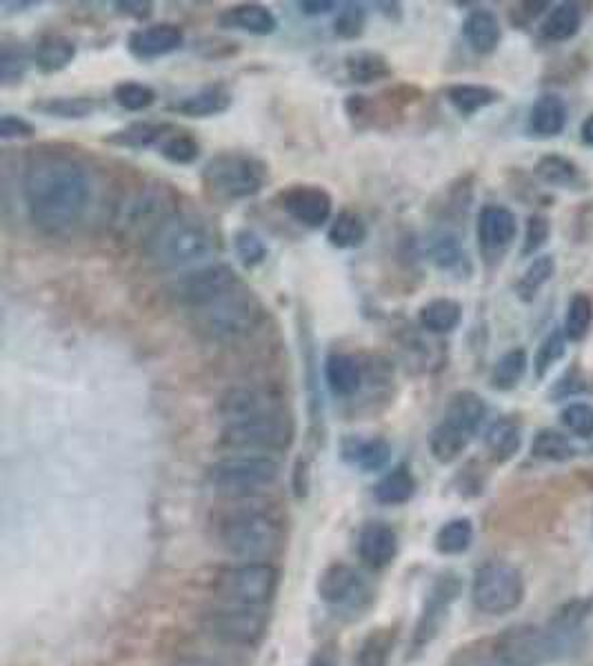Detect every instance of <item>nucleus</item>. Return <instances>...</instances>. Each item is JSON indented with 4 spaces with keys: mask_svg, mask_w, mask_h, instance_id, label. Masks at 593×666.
I'll use <instances>...</instances> for the list:
<instances>
[{
    "mask_svg": "<svg viewBox=\"0 0 593 666\" xmlns=\"http://www.w3.org/2000/svg\"><path fill=\"white\" fill-rule=\"evenodd\" d=\"M91 178L74 156L47 151L34 156L23 173V201L30 223L45 236L71 234L91 205Z\"/></svg>",
    "mask_w": 593,
    "mask_h": 666,
    "instance_id": "obj_1",
    "label": "nucleus"
},
{
    "mask_svg": "<svg viewBox=\"0 0 593 666\" xmlns=\"http://www.w3.org/2000/svg\"><path fill=\"white\" fill-rule=\"evenodd\" d=\"M219 247V234L208 218L178 212L149 236L145 253L163 269H182L212 258Z\"/></svg>",
    "mask_w": 593,
    "mask_h": 666,
    "instance_id": "obj_2",
    "label": "nucleus"
},
{
    "mask_svg": "<svg viewBox=\"0 0 593 666\" xmlns=\"http://www.w3.org/2000/svg\"><path fill=\"white\" fill-rule=\"evenodd\" d=\"M201 182L216 203L249 201L269 182V165L251 151H219L203 167Z\"/></svg>",
    "mask_w": 593,
    "mask_h": 666,
    "instance_id": "obj_3",
    "label": "nucleus"
},
{
    "mask_svg": "<svg viewBox=\"0 0 593 666\" xmlns=\"http://www.w3.org/2000/svg\"><path fill=\"white\" fill-rule=\"evenodd\" d=\"M282 538V524L271 509L240 505L227 511L219 522L223 549L243 562H262L271 555Z\"/></svg>",
    "mask_w": 593,
    "mask_h": 666,
    "instance_id": "obj_4",
    "label": "nucleus"
},
{
    "mask_svg": "<svg viewBox=\"0 0 593 666\" xmlns=\"http://www.w3.org/2000/svg\"><path fill=\"white\" fill-rule=\"evenodd\" d=\"M280 462L265 453H230L208 469L216 494L230 500H251L280 478Z\"/></svg>",
    "mask_w": 593,
    "mask_h": 666,
    "instance_id": "obj_5",
    "label": "nucleus"
},
{
    "mask_svg": "<svg viewBox=\"0 0 593 666\" xmlns=\"http://www.w3.org/2000/svg\"><path fill=\"white\" fill-rule=\"evenodd\" d=\"M295 440V420L287 407L256 414L236 422H225L221 447L232 453H282Z\"/></svg>",
    "mask_w": 593,
    "mask_h": 666,
    "instance_id": "obj_6",
    "label": "nucleus"
},
{
    "mask_svg": "<svg viewBox=\"0 0 593 666\" xmlns=\"http://www.w3.org/2000/svg\"><path fill=\"white\" fill-rule=\"evenodd\" d=\"M265 323V307L247 287L221 298L219 303L195 312V327L210 340L234 345L249 338Z\"/></svg>",
    "mask_w": 593,
    "mask_h": 666,
    "instance_id": "obj_7",
    "label": "nucleus"
},
{
    "mask_svg": "<svg viewBox=\"0 0 593 666\" xmlns=\"http://www.w3.org/2000/svg\"><path fill=\"white\" fill-rule=\"evenodd\" d=\"M486 418V405L475 392H458L449 398L443 420L429 433V451L436 462L449 464L462 455Z\"/></svg>",
    "mask_w": 593,
    "mask_h": 666,
    "instance_id": "obj_8",
    "label": "nucleus"
},
{
    "mask_svg": "<svg viewBox=\"0 0 593 666\" xmlns=\"http://www.w3.org/2000/svg\"><path fill=\"white\" fill-rule=\"evenodd\" d=\"M280 574L269 562H240L221 568L214 576L212 591L219 602L265 607L278 594Z\"/></svg>",
    "mask_w": 593,
    "mask_h": 666,
    "instance_id": "obj_9",
    "label": "nucleus"
},
{
    "mask_svg": "<svg viewBox=\"0 0 593 666\" xmlns=\"http://www.w3.org/2000/svg\"><path fill=\"white\" fill-rule=\"evenodd\" d=\"M240 287H245V284L232 264L214 262L174 278L167 284V296L176 305L195 314Z\"/></svg>",
    "mask_w": 593,
    "mask_h": 666,
    "instance_id": "obj_10",
    "label": "nucleus"
},
{
    "mask_svg": "<svg viewBox=\"0 0 593 666\" xmlns=\"http://www.w3.org/2000/svg\"><path fill=\"white\" fill-rule=\"evenodd\" d=\"M525 583L521 571L507 562L482 564L471 583V600L480 613L505 616L523 605Z\"/></svg>",
    "mask_w": 593,
    "mask_h": 666,
    "instance_id": "obj_11",
    "label": "nucleus"
},
{
    "mask_svg": "<svg viewBox=\"0 0 593 666\" xmlns=\"http://www.w3.org/2000/svg\"><path fill=\"white\" fill-rule=\"evenodd\" d=\"M325 383L334 398L351 400L365 392L369 383L391 377L393 366L380 355H358L351 351H332L325 358Z\"/></svg>",
    "mask_w": 593,
    "mask_h": 666,
    "instance_id": "obj_12",
    "label": "nucleus"
},
{
    "mask_svg": "<svg viewBox=\"0 0 593 666\" xmlns=\"http://www.w3.org/2000/svg\"><path fill=\"white\" fill-rule=\"evenodd\" d=\"M503 666H545L564 651L549 629L536 624H514L491 644Z\"/></svg>",
    "mask_w": 593,
    "mask_h": 666,
    "instance_id": "obj_13",
    "label": "nucleus"
},
{
    "mask_svg": "<svg viewBox=\"0 0 593 666\" xmlns=\"http://www.w3.org/2000/svg\"><path fill=\"white\" fill-rule=\"evenodd\" d=\"M203 629L219 642L234 646H256L267 631L265 607H243L219 602L203 613Z\"/></svg>",
    "mask_w": 593,
    "mask_h": 666,
    "instance_id": "obj_14",
    "label": "nucleus"
},
{
    "mask_svg": "<svg viewBox=\"0 0 593 666\" xmlns=\"http://www.w3.org/2000/svg\"><path fill=\"white\" fill-rule=\"evenodd\" d=\"M178 212V199L167 184H149L123 203L116 223L125 234L143 236L147 242L149 236Z\"/></svg>",
    "mask_w": 593,
    "mask_h": 666,
    "instance_id": "obj_15",
    "label": "nucleus"
},
{
    "mask_svg": "<svg viewBox=\"0 0 593 666\" xmlns=\"http://www.w3.org/2000/svg\"><path fill=\"white\" fill-rule=\"evenodd\" d=\"M318 596L327 607L354 613L369 607L371 587L351 564L334 562L323 571L318 580Z\"/></svg>",
    "mask_w": 593,
    "mask_h": 666,
    "instance_id": "obj_16",
    "label": "nucleus"
},
{
    "mask_svg": "<svg viewBox=\"0 0 593 666\" xmlns=\"http://www.w3.org/2000/svg\"><path fill=\"white\" fill-rule=\"evenodd\" d=\"M280 210L299 225L321 229L332 223L334 199L321 184H291L278 194Z\"/></svg>",
    "mask_w": 593,
    "mask_h": 666,
    "instance_id": "obj_17",
    "label": "nucleus"
},
{
    "mask_svg": "<svg viewBox=\"0 0 593 666\" xmlns=\"http://www.w3.org/2000/svg\"><path fill=\"white\" fill-rule=\"evenodd\" d=\"M462 591V585L460 580L454 576V574H447V576H440L429 596H427V602H425V609L418 618V624H416V631H414V640H412V648L414 651H423L440 631L451 605L458 600Z\"/></svg>",
    "mask_w": 593,
    "mask_h": 666,
    "instance_id": "obj_18",
    "label": "nucleus"
},
{
    "mask_svg": "<svg viewBox=\"0 0 593 666\" xmlns=\"http://www.w3.org/2000/svg\"><path fill=\"white\" fill-rule=\"evenodd\" d=\"M475 234L482 256L501 260L518 236V221L514 212L503 205H484L478 214Z\"/></svg>",
    "mask_w": 593,
    "mask_h": 666,
    "instance_id": "obj_19",
    "label": "nucleus"
},
{
    "mask_svg": "<svg viewBox=\"0 0 593 666\" xmlns=\"http://www.w3.org/2000/svg\"><path fill=\"white\" fill-rule=\"evenodd\" d=\"M278 407H284V400L276 390L260 385H238L221 396L219 414L223 422H236Z\"/></svg>",
    "mask_w": 593,
    "mask_h": 666,
    "instance_id": "obj_20",
    "label": "nucleus"
},
{
    "mask_svg": "<svg viewBox=\"0 0 593 666\" xmlns=\"http://www.w3.org/2000/svg\"><path fill=\"white\" fill-rule=\"evenodd\" d=\"M184 45V30L176 23H156L134 30L127 38V49L138 60H156L178 52Z\"/></svg>",
    "mask_w": 593,
    "mask_h": 666,
    "instance_id": "obj_21",
    "label": "nucleus"
},
{
    "mask_svg": "<svg viewBox=\"0 0 593 666\" xmlns=\"http://www.w3.org/2000/svg\"><path fill=\"white\" fill-rule=\"evenodd\" d=\"M234 103V93L225 82H210L169 105V112L187 118H214L225 114Z\"/></svg>",
    "mask_w": 593,
    "mask_h": 666,
    "instance_id": "obj_22",
    "label": "nucleus"
},
{
    "mask_svg": "<svg viewBox=\"0 0 593 666\" xmlns=\"http://www.w3.org/2000/svg\"><path fill=\"white\" fill-rule=\"evenodd\" d=\"M399 553V535L384 522H369L358 535V557L365 566L387 568Z\"/></svg>",
    "mask_w": 593,
    "mask_h": 666,
    "instance_id": "obj_23",
    "label": "nucleus"
},
{
    "mask_svg": "<svg viewBox=\"0 0 593 666\" xmlns=\"http://www.w3.org/2000/svg\"><path fill=\"white\" fill-rule=\"evenodd\" d=\"M340 455L347 464L360 469L362 473L382 471L391 460V444L384 438H362L347 436L340 442Z\"/></svg>",
    "mask_w": 593,
    "mask_h": 666,
    "instance_id": "obj_24",
    "label": "nucleus"
},
{
    "mask_svg": "<svg viewBox=\"0 0 593 666\" xmlns=\"http://www.w3.org/2000/svg\"><path fill=\"white\" fill-rule=\"evenodd\" d=\"M219 25L223 30H236L251 36H271L278 30L276 14L260 3H240L227 8L219 16Z\"/></svg>",
    "mask_w": 593,
    "mask_h": 666,
    "instance_id": "obj_25",
    "label": "nucleus"
},
{
    "mask_svg": "<svg viewBox=\"0 0 593 666\" xmlns=\"http://www.w3.org/2000/svg\"><path fill=\"white\" fill-rule=\"evenodd\" d=\"M462 36L467 45L480 54L489 56L499 49L503 41V27L499 16L489 10H473L462 23Z\"/></svg>",
    "mask_w": 593,
    "mask_h": 666,
    "instance_id": "obj_26",
    "label": "nucleus"
},
{
    "mask_svg": "<svg viewBox=\"0 0 593 666\" xmlns=\"http://www.w3.org/2000/svg\"><path fill=\"white\" fill-rule=\"evenodd\" d=\"M345 74L354 84H376L393 76V67L384 54L358 49L345 56Z\"/></svg>",
    "mask_w": 593,
    "mask_h": 666,
    "instance_id": "obj_27",
    "label": "nucleus"
},
{
    "mask_svg": "<svg viewBox=\"0 0 593 666\" xmlns=\"http://www.w3.org/2000/svg\"><path fill=\"white\" fill-rule=\"evenodd\" d=\"M416 489H418V483L414 478L412 469L407 464H399L378 481V485L373 487V498L380 505L399 507V505L410 503L416 496Z\"/></svg>",
    "mask_w": 593,
    "mask_h": 666,
    "instance_id": "obj_28",
    "label": "nucleus"
},
{
    "mask_svg": "<svg viewBox=\"0 0 593 666\" xmlns=\"http://www.w3.org/2000/svg\"><path fill=\"white\" fill-rule=\"evenodd\" d=\"M567 125V105L558 93H542L532 105L529 129L540 138L560 136Z\"/></svg>",
    "mask_w": 593,
    "mask_h": 666,
    "instance_id": "obj_29",
    "label": "nucleus"
},
{
    "mask_svg": "<svg viewBox=\"0 0 593 666\" xmlns=\"http://www.w3.org/2000/svg\"><path fill=\"white\" fill-rule=\"evenodd\" d=\"M78 54L76 43L63 34H47L34 49V63L43 74H58L67 69Z\"/></svg>",
    "mask_w": 593,
    "mask_h": 666,
    "instance_id": "obj_30",
    "label": "nucleus"
},
{
    "mask_svg": "<svg viewBox=\"0 0 593 666\" xmlns=\"http://www.w3.org/2000/svg\"><path fill=\"white\" fill-rule=\"evenodd\" d=\"M462 323V305L454 298H434L418 312V325L432 336H447Z\"/></svg>",
    "mask_w": 593,
    "mask_h": 666,
    "instance_id": "obj_31",
    "label": "nucleus"
},
{
    "mask_svg": "<svg viewBox=\"0 0 593 666\" xmlns=\"http://www.w3.org/2000/svg\"><path fill=\"white\" fill-rule=\"evenodd\" d=\"M484 444L496 462L512 460L523 444L521 422L514 418H499L484 433Z\"/></svg>",
    "mask_w": 593,
    "mask_h": 666,
    "instance_id": "obj_32",
    "label": "nucleus"
},
{
    "mask_svg": "<svg viewBox=\"0 0 593 666\" xmlns=\"http://www.w3.org/2000/svg\"><path fill=\"white\" fill-rule=\"evenodd\" d=\"M447 101L460 116L469 118L480 110L499 103L501 93L486 84H451L447 89Z\"/></svg>",
    "mask_w": 593,
    "mask_h": 666,
    "instance_id": "obj_33",
    "label": "nucleus"
},
{
    "mask_svg": "<svg viewBox=\"0 0 593 666\" xmlns=\"http://www.w3.org/2000/svg\"><path fill=\"white\" fill-rule=\"evenodd\" d=\"M369 236L367 223L358 212L343 210L338 216L332 218L329 229H327V240L334 249H358L365 245Z\"/></svg>",
    "mask_w": 593,
    "mask_h": 666,
    "instance_id": "obj_34",
    "label": "nucleus"
},
{
    "mask_svg": "<svg viewBox=\"0 0 593 666\" xmlns=\"http://www.w3.org/2000/svg\"><path fill=\"white\" fill-rule=\"evenodd\" d=\"M427 256L440 271H456L467 258L460 236L447 227L432 232L427 240Z\"/></svg>",
    "mask_w": 593,
    "mask_h": 666,
    "instance_id": "obj_35",
    "label": "nucleus"
},
{
    "mask_svg": "<svg viewBox=\"0 0 593 666\" xmlns=\"http://www.w3.org/2000/svg\"><path fill=\"white\" fill-rule=\"evenodd\" d=\"M171 125L167 123H147V121H138L132 123L119 132H112L105 143L110 145H119V147H130V149H147L152 145H160V140L169 134Z\"/></svg>",
    "mask_w": 593,
    "mask_h": 666,
    "instance_id": "obj_36",
    "label": "nucleus"
},
{
    "mask_svg": "<svg viewBox=\"0 0 593 666\" xmlns=\"http://www.w3.org/2000/svg\"><path fill=\"white\" fill-rule=\"evenodd\" d=\"M32 110L49 118L85 121L96 112V101L89 97H52L32 103Z\"/></svg>",
    "mask_w": 593,
    "mask_h": 666,
    "instance_id": "obj_37",
    "label": "nucleus"
},
{
    "mask_svg": "<svg viewBox=\"0 0 593 666\" xmlns=\"http://www.w3.org/2000/svg\"><path fill=\"white\" fill-rule=\"evenodd\" d=\"M527 351L525 349H512L507 351L491 369L489 383L496 392H512L521 385V380L527 373Z\"/></svg>",
    "mask_w": 593,
    "mask_h": 666,
    "instance_id": "obj_38",
    "label": "nucleus"
},
{
    "mask_svg": "<svg viewBox=\"0 0 593 666\" xmlns=\"http://www.w3.org/2000/svg\"><path fill=\"white\" fill-rule=\"evenodd\" d=\"M591 611V602L589 600H571L567 605H562L558 609V613L553 616V620L549 622V631L551 635L558 640V644L562 648L569 646V640L573 633H578V629L582 627V622L586 620Z\"/></svg>",
    "mask_w": 593,
    "mask_h": 666,
    "instance_id": "obj_39",
    "label": "nucleus"
},
{
    "mask_svg": "<svg viewBox=\"0 0 593 666\" xmlns=\"http://www.w3.org/2000/svg\"><path fill=\"white\" fill-rule=\"evenodd\" d=\"M556 271V260L551 256H538L534 262L525 269L521 280L516 282V294L523 303H534L538 292L551 280Z\"/></svg>",
    "mask_w": 593,
    "mask_h": 666,
    "instance_id": "obj_40",
    "label": "nucleus"
},
{
    "mask_svg": "<svg viewBox=\"0 0 593 666\" xmlns=\"http://www.w3.org/2000/svg\"><path fill=\"white\" fill-rule=\"evenodd\" d=\"M158 154L171 165H191L201 156V143L189 132H178L171 127L169 134L160 140Z\"/></svg>",
    "mask_w": 593,
    "mask_h": 666,
    "instance_id": "obj_41",
    "label": "nucleus"
},
{
    "mask_svg": "<svg viewBox=\"0 0 593 666\" xmlns=\"http://www.w3.org/2000/svg\"><path fill=\"white\" fill-rule=\"evenodd\" d=\"M580 10L573 3L556 5L542 23V36L549 41H569L580 30Z\"/></svg>",
    "mask_w": 593,
    "mask_h": 666,
    "instance_id": "obj_42",
    "label": "nucleus"
},
{
    "mask_svg": "<svg viewBox=\"0 0 593 666\" xmlns=\"http://www.w3.org/2000/svg\"><path fill=\"white\" fill-rule=\"evenodd\" d=\"M534 171H536V178L549 187H571L580 178L578 167L569 158L558 156V154L542 156L536 162Z\"/></svg>",
    "mask_w": 593,
    "mask_h": 666,
    "instance_id": "obj_43",
    "label": "nucleus"
},
{
    "mask_svg": "<svg viewBox=\"0 0 593 666\" xmlns=\"http://www.w3.org/2000/svg\"><path fill=\"white\" fill-rule=\"evenodd\" d=\"M473 542V524L467 518H456L443 524L436 533V549L443 555H460Z\"/></svg>",
    "mask_w": 593,
    "mask_h": 666,
    "instance_id": "obj_44",
    "label": "nucleus"
},
{
    "mask_svg": "<svg viewBox=\"0 0 593 666\" xmlns=\"http://www.w3.org/2000/svg\"><path fill=\"white\" fill-rule=\"evenodd\" d=\"M393 637H395L393 629L371 631L358 648L356 666H389V655L393 651Z\"/></svg>",
    "mask_w": 593,
    "mask_h": 666,
    "instance_id": "obj_45",
    "label": "nucleus"
},
{
    "mask_svg": "<svg viewBox=\"0 0 593 666\" xmlns=\"http://www.w3.org/2000/svg\"><path fill=\"white\" fill-rule=\"evenodd\" d=\"M114 103L125 112H145L156 103L154 87L138 80H123L112 91Z\"/></svg>",
    "mask_w": 593,
    "mask_h": 666,
    "instance_id": "obj_46",
    "label": "nucleus"
},
{
    "mask_svg": "<svg viewBox=\"0 0 593 666\" xmlns=\"http://www.w3.org/2000/svg\"><path fill=\"white\" fill-rule=\"evenodd\" d=\"M593 325V301L586 294H573L564 316V334L569 340L580 342Z\"/></svg>",
    "mask_w": 593,
    "mask_h": 666,
    "instance_id": "obj_47",
    "label": "nucleus"
},
{
    "mask_svg": "<svg viewBox=\"0 0 593 666\" xmlns=\"http://www.w3.org/2000/svg\"><path fill=\"white\" fill-rule=\"evenodd\" d=\"M32 60L34 56H30L21 43H5L0 49V80L5 87L23 82Z\"/></svg>",
    "mask_w": 593,
    "mask_h": 666,
    "instance_id": "obj_48",
    "label": "nucleus"
},
{
    "mask_svg": "<svg viewBox=\"0 0 593 666\" xmlns=\"http://www.w3.org/2000/svg\"><path fill=\"white\" fill-rule=\"evenodd\" d=\"M532 453L547 462H567L573 458V447L564 433L556 429H542L532 442Z\"/></svg>",
    "mask_w": 593,
    "mask_h": 666,
    "instance_id": "obj_49",
    "label": "nucleus"
},
{
    "mask_svg": "<svg viewBox=\"0 0 593 666\" xmlns=\"http://www.w3.org/2000/svg\"><path fill=\"white\" fill-rule=\"evenodd\" d=\"M367 27V10L362 3L340 5L334 19V34L343 41H358Z\"/></svg>",
    "mask_w": 593,
    "mask_h": 666,
    "instance_id": "obj_50",
    "label": "nucleus"
},
{
    "mask_svg": "<svg viewBox=\"0 0 593 666\" xmlns=\"http://www.w3.org/2000/svg\"><path fill=\"white\" fill-rule=\"evenodd\" d=\"M567 334L564 329H553L538 347L536 351V360H534V369H536V377H545L549 373V369L560 362L564 358L567 351Z\"/></svg>",
    "mask_w": 593,
    "mask_h": 666,
    "instance_id": "obj_51",
    "label": "nucleus"
},
{
    "mask_svg": "<svg viewBox=\"0 0 593 666\" xmlns=\"http://www.w3.org/2000/svg\"><path fill=\"white\" fill-rule=\"evenodd\" d=\"M234 249H236L238 260L247 269H254V267L262 264L267 260V253H269L265 240L256 232H251V229L236 232V236H234Z\"/></svg>",
    "mask_w": 593,
    "mask_h": 666,
    "instance_id": "obj_52",
    "label": "nucleus"
},
{
    "mask_svg": "<svg viewBox=\"0 0 593 666\" xmlns=\"http://www.w3.org/2000/svg\"><path fill=\"white\" fill-rule=\"evenodd\" d=\"M562 425L569 433L578 438H591L593 436V405L586 403H571L560 414Z\"/></svg>",
    "mask_w": 593,
    "mask_h": 666,
    "instance_id": "obj_53",
    "label": "nucleus"
},
{
    "mask_svg": "<svg viewBox=\"0 0 593 666\" xmlns=\"http://www.w3.org/2000/svg\"><path fill=\"white\" fill-rule=\"evenodd\" d=\"M551 234V225L545 216L536 214L529 218L527 223V232H525V245H523V256H534L538 253V249L549 240Z\"/></svg>",
    "mask_w": 593,
    "mask_h": 666,
    "instance_id": "obj_54",
    "label": "nucleus"
},
{
    "mask_svg": "<svg viewBox=\"0 0 593 666\" xmlns=\"http://www.w3.org/2000/svg\"><path fill=\"white\" fill-rule=\"evenodd\" d=\"M36 136V127L16 114H3L0 118V138L3 140H25V138H34Z\"/></svg>",
    "mask_w": 593,
    "mask_h": 666,
    "instance_id": "obj_55",
    "label": "nucleus"
},
{
    "mask_svg": "<svg viewBox=\"0 0 593 666\" xmlns=\"http://www.w3.org/2000/svg\"><path fill=\"white\" fill-rule=\"evenodd\" d=\"M121 14L125 16H132L136 21H145L152 16L154 12V5L152 3H143V0H125V3H116L114 5Z\"/></svg>",
    "mask_w": 593,
    "mask_h": 666,
    "instance_id": "obj_56",
    "label": "nucleus"
},
{
    "mask_svg": "<svg viewBox=\"0 0 593 666\" xmlns=\"http://www.w3.org/2000/svg\"><path fill=\"white\" fill-rule=\"evenodd\" d=\"M336 8H338V3H334V0H301V3H299L301 14L312 16V19L332 14Z\"/></svg>",
    "mask_w": 593,
    "mask_h": 666,
    "instance_id": "obj_57",
    "label": "nucleus"
},
{
    "mask_svg": "<svg viewBox=\"0 0 593 666\" xmlns=\"http://www.w3.org/2000/svg\"><path fill=\"white\" fill-rule=\"evenodd\" d=\"M580 138H582L584 145L593 147V114L584 118V123H582V127H580Z\"/></svg>",
    "mask_w": 593,
    "mask_h": 666,
    "instance_id": "obj_58",
    "label": "nucleus"
},
{
    "mask_svg": "<svg viewBox=\"0 0 593 666\" xmlns=\"http://www.w3.org/2000/svg\"><path fill=\"white\" fill-rule=\"evenodd\" d=\"M174 666H216V664H212L210 659H203V657H184V659H178Z\"/></svg>",
    "mask_w": 593,
    "mask_h": 666,
    "instance_id": "obj_59",
    "label": "nucleus"
},
{
    "mask_svg": "<svg viewBox=\"0 0 593 666\" xmlns=\"http://www.w3.org/2000/svg\"><path fill=\"white\" fill-rule=\"evenodd\" d=\"M462 666H503V664L496 659V655H493V651H491L489 657H484V659H471V662H467Z\"/></svg>",
    "mask_w": 593,
    "mask_h": 666,
    "instance_id": "obj_60",
    "label": "nucleus"
},
{
    "mask_svg": "<svg viewBox=\"0 0 593 666\" xmlns=\"http://www.w3.org/2000/svg\"><path fill=\"white\" fill-rule=\"evenodd\" d=\"M310 666H336V662L329 655H318Z\"/></svg>",
    "mask_w": 593,
    "mask_h": 666,
    "instance_id": "obj_61",
    "label": "nucleus"
},
{
    "mask_svg": "<svg viewBox=\"0 0 593 666\" xmlns=\"http://www.w3.org/2000/svg\"><path fill=\"white\" fill-rule=\"evenodd\" d=\"M3 8H16L14 12H25V8H36V3H3Z\"/></svg>",
    "mask_w": 593,
    "mask_h": 666,
    "instance_id": "obj_62",
    "label": "nucleus"
}]
</instances>
